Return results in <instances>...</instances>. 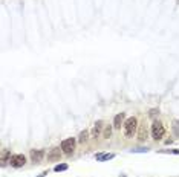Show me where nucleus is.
Returning a JSON list of instances; mask_svg holds the SVG:
<instances>
[{
  "label": "nucleus",
  "instance_id": "obj_1",
  "mask_svg": "<svg viewBox=\"0 0 179 177\" xmlns=\"http://www.w3.org/2000/svg\"><path fill=\"white\" fill-rule=\"evenodd\" d=\"M123 127H124V134H126V137L130 139V137H133L135 133H136V128H138V119L133 118V116H132V118H127Z\"/></svg>",
  "mask_w": 179,
  "mask_h": 177
},
{
  "label": "nucleus",
  "instance_id": "obj_2",
  "mask_svg": "<svg viewBox=\"0 0 179 177\" xmlns=\"http://www.w3.org/2000/svg\"><path fill=\"white\" fill-rule=\"evenodd\" d=\"M75 144H77V141L74 139V137H69V139H64L63 142H61V150L64 154H72L74 150H75Z\"/></svg>",
  "mask_w": 179,
  "mask_h": 177
},
{
  "label": "nucleus",
  "instance_id": "obj_3",
  "mask_svg": "<svg viewBox=\"0 0 179 177\" xmlns=\"http://www.w3.org/2000/svg\"><path fill=\"white\" fill-rule=\"evenodd\" d=\"M164 133H165L164 125H162L161 122H153V125H152V136H153L155 141L161 139V137L164 136Z\"/></svg>",
  "mask_w": 179,
  "mask_h": 177
},
{
  "label": "nucleus",
  "instance_id": "obj_4",
  "mask_svg": "<svg viewBox=\"0 0 179 177\" xmlns=\"http://www.w3.org/2000/svg\"><path fill=\"white\" fill-rule=\"evenodd\" d=\"M9 162H11V166L20 168V166H23L26 163V157L23 154H15V156H12V157L9 159Z\"/></svg>",
  "mask_w": 179,
  "mask_h": 177
},
{
  "label": "nucleus",
  "instance_id": "obj_5",
  "mask_svg": "<svg viewBox=\"0 0 179 177\" xmlns=\"http://www.w3.org/2000/svg\"><path fill=\"white\" fill-rule=\"evenodd\" d=\"M43 157H45V151L43 150H31V159H32V162L38 163V162L43 160Z\"/></svg>",
  "mask_w": 179,
  "mask_h": 177
},
{
  "label": "nucleus",
  "instance_id": "obj_6",
  "mask_svg": "<svg viewBox=\"0 0 179 177\" xmlns=\"http://www.w3.org/2000/svg\"><path fill=\"white\" fill-rule=\"evenodd\" d=\"M124 122H126V115L124 113H118L115 116V119H113V128L120 130L121 125H124Z\"/></svg>",
  "mask_w": 179,
  "mask_h": 177
},
{
  "label": "nucleus",
  "instance_id": "obj_7",
  "mask_svg": "<svg viewBox=\"0 0 179 177\" xmlns=\"http://www.w3.org/2000/svg\"><path fill=\"white\" fill-rule=\"evenodd\" d=\"M101 130H103V121H97L95 122V125L92 128V137H100V134H101Z\"/></svg>",
  "mask_w": 179,
  "mask_h": 177
},
{
  "label": "nucleus",
  "instance_id": "obj_8",
  "mask_svg": "<svg viewBox=\"0 0 179 177\" xmlns=\"http://www.w3.org/2000/svg\"><path fill=\"white\" fill-rule=\"evenodd\" d=\"M115 156L112 154V153H98L97 156H95V159L98 160V162H104V160H110V159H113Z\"/></svg>",
  "mask_w": 179,
  "mask_h": 177
},
{
  "label": "nucleus",
  "instance_id": "obj_9",
  "mask_svg": "<svg viewBox=\"0 0 179 177\" xmlns=\"http://www.w3.org/2000/svg\"><path fill=\"white\" fill-rule=\"evenodd\" d=\"M48 160H60V148H52L48 154Z\"/></svg>",
  "mask_w": 179,
  "mask_h": 177
},
{
  "label": "nucleus",
  "instance_id": "obj_10",
  "mask_svg": "<svg viewBox=\"0 0 179 177\" xmlns=\"http://www.w3.org/2000/svg\"><path fill=\"white\" fill-rule=\"evenodd\" d=\"M139 141H146L147 139V128H146V121L139 125V134H138Z\"/></svg>",
  "mask_w": 179,
  "mask_h": 177
},
{
  "label": "nucleus",
  "instance_id": "obj_11",
  "mask_svg": "<svg viewBox=\"0 0 179 177\" xmlns=\"http://www.w3.org/2000/svg\"><path fill=\"white\" fill-rule=\"evenodd\" d=\"M87 136H89V131H86V130H84V131H81V133H80V137H78V141H80V142H86V141L89 139Z\"/></svg>",
  "mask_w": 179,
  "mask_h": 177
},
{
  "label": "nucleus",
  "instance_id": "obj_12",
  "mask_svg": "<svg viewBox=\"0 0 179 177\" xmlns=\"http://www.w3.org/2000/svg\"><path fill=\"white\" fill-rule=\"evenodd\" d=\"M68 170V165L66 163H58L55 168H54V171H57V173H60V171H66Z\"/></svg>",
  "mask_w": 179,
  "mask_h": 177
},
{
  "label": "nucleus",
  "instance_id": "obj_13",
  "mask_svg": "<svg viewBox=\"0 0 179 177\" xmlns=\"http://www.w3.org/2000/svg\"><path fill=\"white\" fill-rule=\"evenodd\" d=\"M110 134H112V127L107 125V127H106V130H104V134H103V137H104V139H109V137H110Z\"/></svg>",
  "mask_w": 179,
  "mask_h": 177
}]
</instances>
